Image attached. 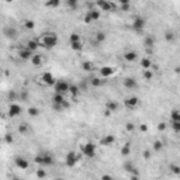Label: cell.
<instances>
[{
    "label": "cell",
    "mask_w": 180,
    "mask_h": 180,
    "mask_svg": "<svg viewBox=\"0 0 180 180\" xmlns=\"http://www.w3.org/2000/svg\"><path fill=\"white\" fill-rule=\"evenodd\" d=\"M33 55H34V52L31 49L27 48V47H24V48H21L20 51H18V58L23 59V61H30Z\"/></svg>",
    "instance_id": "obj_12"
},
{
    "label": "cell",
    "mask_w": 180,
    "mask_h": 180,
    "mask_svg": "<svg viewBox=\"0 0 180 180\" xmlns=\"http://www.w3.org/2000/svg\"><path fill=\"white\" fill-rule=\"evenodd\" d=\"M130 151H131L130 143H125V145L121 148V155H123V156H128V155H130Z\"/></svg>",
    "instance_id": "obj_37"
},
{
    "label": "cell",
    "mask_w": 180,
    "mask_h": 180,
    "mask_svg": "<svg viewBox=\"0 0 180 180\" xmlns=\"http://www.w3.org/2000/svg\"><path fill=\"white\" fill-rule=\"evenodd\" d=\"M66 3H68V6L70 8H76L79 4V0H66Z\"/></svg>",
    "instance_id": "obj_41"
},
{
    "label": "cell",
    "mask_w": 180,
    "mask_h": 180,
    "mask_svg": "<svg viewBox=\"0 0 180 180\" xmlns=\"http://www.w3.org/2000/svg\"><path fill=\"white\" fill-rule=\"evenodd\" d=\"M123 83H124V87H127V89H130V90L137 89V87H138V82H137L134 78H131V76H128V78H124Z\"/></svg>",
    "instance_id": "obj_16"
},
{
    "label": "cell",
    "mask_w": 180,
    "mask_h": 180,
    "mask_svg": "<svg viewBox=\"0 0 180 180\" xmlns=\"http://www.w3.org/2000/svg\"><path fill=\"white\" fill-rule=\"evenodd\" d=\"M53 90H55V93L68 94V90H69V83L65 82V80H56L55 85H53Z\"/></svg>",
    "instance_id": "obj_9"
},
{
    "label": "cell",
    "mask_w": 180,
    "mask_h": 180,
    "mask_svg": "<svg viewBox=\"0 0 180 180\" xmlns=\"http://www.w3.org/2000/svg\"><path fill=\"white\" fill-rule=\"evenodd\" d=\"M106 38H107V35H106L104 31H97V33H96V42H97V44L104 42L106 41Z\"/></svg>",
    "instance_id": "obj_27"
},
{
    "label": "cell",
    "mask_w": 180,
    "mask_h": 180,
    "mask_svg": "<svg viewBox=\"0 0 180 180\" xmlns=\"http://www.w3.org/2000/svg\"><path fill=\"white\" fill-rule=\"evenodd\" d=\"M175 38H176V35H175L173 31H166V33H165V40L168 42H173L175 41Z\"/></svg>",
    "instance_id": "obj_33"
},
{
    "label": "cell",
    "mask_w": 180,
    "mask_h": 180,
    "mask_svg": "<svg viewBox=\"0 0 180 180\" xmlns=\"http://www.w3.org/2000/svg\"><path fill=\"white\" fill-rule=\"evenodd\" d=\"M118 103L117 101H114V100H108V101L106 103V110L107 111H110L111 114H113V113H115V111L118 110Z\"/></svg>",
    "instance_id": "obj_17"
},
{
    "label": "cell",
    "mask_w": 180,
    "mask_h": 180,
    "mask_svg": "<svg viewBox=\"0 0 180 180\" xmlns=\"http://www.w3.org/2000/svg\"><path fill=\"white\" fill-rule=\"evenodd\" d=\"M80 151H82V153L86 158H94L96 156V145L92 142H86L83 143V145H80Z\"/></svg>",
    "instance_id": "obj_4"
},
{
    "label": "cell",
    "mask_w": 180,
    "mask_h": 180,
    "mask_svg": "<svg viewBox=\"0 0 180 180\" xmlns=\"http://www.w3.org/2000/svg\"><path fill=\"white\" fill-rule=\"evenodd\" d=\"M170 169L173 170V173L179 175V166H177V165H172V166H170Z\"/></svg>",
    "instance_id": "obj_50"
},
{
    "label": "cell",
    "mask_w": 180,
    "mask_h": 180,
    "mask_svg": "<svg viewBox=\"0 0 180 180\" xmlns=\"http://www.w3.org/2000/svg\"><path fill=\"white\" fill-rule=\"evenodd\" d=\"M139 130H141L142 132H146L148 131V125L146 124H141V125H139Z\"/></svg>",
    "instance_id": "obj_51"
},
{
    "label": "cell",
    "mask_w": 180,
    "mask_h": 180,
    "mask_svg": "<svg viewBox=\"0 0 180 180\" xmlns=\"http://www.w3.org/2000/svg\"><path fill=\"white\" fill-rule=\"evenodd\" d=\"M89 16L92 17V20L93 21H97L100 20V17H101V11L98 10V8H92V10H89Z\"/></svg>",
    "instance_id": "obj_22"
},
{
    "label": "cell",
    "mask_w": 180,
    "mask_h": 180,
    "mask_svg": "<svg viewBox=\"0 0 180 180\" xmlns=\"http://www.w3.org/2000/svg\"><path fill=\"white\" fill-rule=\"evenodd\" d=\"M28 124L27 123H23V124H20V125H18V128H17V131L20 132V134H23V135H25L27 134V132H28Z\"/></svg>",
    "instance_id": "obj_30"
},
{
    "label": "cell",
    "mask_w": 180,
    "mask_h": 180,
    "mask_svg": "<svg viewBox=\"0 0 180 180\" xmlns=\"http://www.w3.org/2000/svg\"><path fill=\"white\" fill-rule=\"evenodd\" d=\"M121 10L123 11H128L130 10V4H121Z\"/></svg>",
    "instance_id": "obj_52"
},
{
    "label": "cell",
    "mask_w": 180,
    "mask_h": 180,
    "mask_svg": "<svg viewBox=\"0 0 180 180\" xmlns=\"http://www.w3.org/2000/svg\"><path fill=\"white\" fill-rule=\"evenodd\" d=\"M20 98L23 100V101H25V100L28 98V92H27V90H23V92L20 93Z\"/></svg>",
    "instance_id": "obj_45"
},
{
    "label": "cell",
    "mask_w": 180,
    "mask_h": 180,
    "mask_svg": "<svg viewBox=\"0 0 180 180\" xmlns=\"http://www.w3.org/2000/svg\"><path fill=\"white\" fill-rule=\"evenodd\" d=\"M21 113H23V107H21L18 103H10V106H8V108H7L8 117L14 118V117H18Z\"/></svg>",
    "instance_id": "obj_8"
},
{
    "label": "cell",
    "mask_w": 180,
    "mask_h": 180,
    "mask_svg": "<svg viewBox=\"0 0 180 180\" xmlns=\"http://www.w3.org/2000/svg\"><path fill=\"white\" fill-rule=\"evenodd\" d=\"M114 142H115V137L111 134L104 135V137L100 139V145H103V146H111Z\"/></svg>",
    "instance_id": "obj_15"
},
{
    "label": "cell",
    "mask_w": 180,
    "mask_h": 180,
    "mask_svg": "<svg viewBox=\"0 0 180 180\" xmlns=\"http://www.w3.org/2000/svg\"><path fill=\"white\" fill-rule=\"evenodd\" d=\"M118 2H120V4H130L131 0H118Z\"/></svg>",
    "instance_id": "obj_53"
},
{
    "label": "cell",
    "mask_w": 180,
    "mask_h": 180,
    "mask_svg": "<svg viewBox=\"0 0 180 180\" xmlns=\"http://www.w3.org/2000/svg\"><path fill=\"white\" fill-rule=\"evenodd\" d=\"M41 80H42V83L47 85V86H53L55 82H56L55 76H53L51 72H44V73L41 75Z\"/></svg>",
    "instance_id": "obj_10"
},
{
    "label": "cell",
    "mask_w": 180,
    "mask_h": 180,
    "mask_svg": "<svg viewBox=\"0 0 180 180\" xmlns=\"http://www.w3.org/2000/svg\"><path fill=\"white\" fill-rule=\"evenodd\" d=\"M125 130L131 132V131H134V130H135V125L132 123H127V124H125Z\"/></svg>",
    "instance_id": "obj_46"
},
{
    "label": "cell",
    "mask_w": 180,
    "mask_h": 180,
    "mask_svg": "<svg viewBox=\"0 0 180 180\" xmlns=\"http://www.w3.org/2000/svg\"><path fill=\"white\" fill-rule=\"evenodd\" d=\"M4 141H6V143L11 145V143L14 142V138H13V135H11V134H6V135H4Z\"/></svg>",
    "instance_id": "obj_43"
},
{
    "label": "cell",
    "mask_w": 180,
    "mask_h": 180,
    "mask_svg": "<svg viewBox=\"0 0 180 180\" xmlns=\"http://www.w3.org/2000/svg\"><path fill=\"white\" fill-rule=\"evenodd\" d=\"M135 168V165L132 163L131 160H127V162H125V163H124V169H125V170H127V172H131L132 169Z\"/></svg>",
    "instance_id": "obj_38"
},
{
    "label": "cell",
    "mask_w": 180,
    "mask_h": 180,
    "mask_svg": "<svg viewBox=\"0 0 180 180\" xmlns=\"http://www.w3.org/2000/svg\"><path fill=\"white\" fill-rule=\"evenodd\" d=\"M101 179H111V176H108V175H104V176H101Z\"/></svg>",
    "instance_id": "obj_54"
},
{
    "label": "cell",
    "mask_w": 180,
    "mask_h": 180,
    "mask_svg": "<svg viewBox=\"0 0 180 180\" xmlns=\"http://www.w3.org/2000/svg\"><path fill=\"white\" fill-rule=\"evenodd\" d=\"M6 2H7V3H11V2H14V0H6Z\"/></svg>",
    "instance_id": "obj_55"
},
{
    "label": "cell",
    "mask_w": 180,
    "mask_h": 180,
    "mask_svg": "<svg viewBox=\"0 0 180 180\" xmlns=\"http://www.w3.org/2000/svg\"><path fill=\"white\" fill-rule=\"evenodd\" d=\"M70 48L73 49V51H76V52H80V51L83 49V42H82V40H80V41L70 42Z\"/></svg>",
    "instance_id": "obj_25"
},
{
    "label": "cell",
    "mask_w": 180,
    "mask_h": 180,
    "mask_svg": "<svg viewBox=\"0 0 180 180\" xmlns=\"http://www.w3.org/2000/svg\"><path fill=\"white\" fill-rule=\"evenodd\" d=\"M152 149L155 152H159L163 149V142L162 141H159V139H156V141H153V143H152Z\"/></svg>",
    "instance_id": "obj_28"
},
{
    "label": "cell",
    "mask_w": 180,
    "mask_h": 180,
    "mask_svg": "<svg viewBox=\"0 0 180 180\" xmlns=\"http://www.w3.org/2000/svg\"><path fill=\"white\" fill-rule=\"evenodd\" d=\"M158 130H159V131H165V130H166V123H159Z\"/></svg>",
    "instance_id": "obj_48"
},
{
    "label": "cell",
    "mask_w": 180,
    "mask_h": 180,
    "mask_svg": "<svg viewBox=\"0 0 180 180\" xmlns=\"http://www.w3.org/2000/svg\"><path fill=\"white\" fill-rule=\"evenodd\" d=\"M25 47H27L28 49H31V51L34 52V51H35V49L40 47V44H38V40H30V41L25 44Z\"/></svg>",
    "instance_id": "obj_26"
},
{
    "label": "cell",
    "mask_w": 180,
    "mask_h": 180,
    "mask_svg": "<svg viewBox=\"0 0 180 180\" xmlns=\"http://www.w3.org/2000/svg\"><path fill=\"white\" fill-rule=\"evenodd\" d=\"M142 156H143V159H151V152H149V151H143Z\"/></svg>",
    "instance_id": "obj_49"
},
{
    "label": "cell",
    "mask_w": 180,
    "mask_h": 180,
    "mask_svg": "<svg viewBox=\"0 0 180 180\" xmlns=\"http://www.w3.org/2000/svg\"><path fill=\"white\" fill-rule=\"evenodd\" d=\"M146 27V20L143 18L142 16H137L132 21V28H134L135 33H142Z\"/></svg>",
    "instance_id": "obj_6"
},
{
    "label": "cell",
    "mask_w": 180,
    "mask_h": 180,
    "mask_svg": "<svg viewBox=\"0 0 180 180\" xmlns=\"http://www.w3.org/2000/svg\"><path fill=\"white\" fill-rule=\"evenodd\" d=\"M123 58H124V61H127V62H135L137 58H138V53L135 52V51H128V52H125L123 55Z\"/></svg>",
    "instance_id": "obj_18"
},
{
    "label": "cell",
    "mask_w": 180,
    "mask_h": 180,
    "mask_svg": "<svg viewBox=\"0 0 180 180\" xmlns=\"http://www.w3.org/2000/svg\"><path fill=\"white\" fill-rule=\"evenodd\" d=\"M170 125H172V128H173V131L175 132L180 131V121H172V120H170Z\"/></svg>",
    "instance_id": "obj_39"
},
{
    "label": "cell",
    "mask_w": 180,
    "mask_h": 180,
    "mask_svg": "<svg viewBox=\"0 0 180 180\" xmlns=\"http://www.w3.org/2000/svg\"><path fill=\"white\" fill-rule=\"evenodd\" d=\"M82 40V37H80V34L78 33H72L69 35V42H75V41H80Z\"/></svg>",
    "instance_id": "obj_36"
},
{
    "label": "cell",
    "mask_w": 180,
    "mask_h": 180,
    "mask_svg": "<svg viewBox=\"0 0 180 180\" xmlns=\"http://www.w3.org/2000/svg\"><path fill=\"white\" fill-rule=\"evenodd\" d=\"M82 69L85 70V72H92V70L94 69V63L92 61H85V62H82Z\"/></svg>",
    "instance_id": "obj_23"
},
{
    "label": "cell",
    "mask_w": 180,
    "mask_h": 180,
    "mask_svg": "<svg viewBox=\"0 0 180 180\" xmlns=\"http://www.w3.org/2000/svg\"><path fill=\"white\" fill-rule=\"evenodd\" d=\"M124 104H125V107L127 108H135V107H138L139 104V98L137 97V96H131V97H127L125 100H124Z\"/></svg>",
    "instance_id": "obj_14"
},
{
    "label": "cell",
    "mask_w": 180,
    "mask_h": 180,
    "mask_svg": "<svg viewBox=\"0 0 180 180\" xmlns=\"http://www.w3.org/2000/svg\"><path fill=\"white\" fill-rule=\"evenodd\" d=\"M96 6L98 7L100 11H104V13H110V11H114L115 10V4L111 3L110 0H97V2H96Z\"/></svg>",
    "instance_id": "obj_5"
},
{
    "label": "cell",
    "mask_w": 180,
    "mask_h": 180,
    "mask_svg": "<svg viewBox=\"0 0 180 180\" xmlns=\"http://www.w3.org/2000/svg\"><path fill=\"white\" fill-rule=\"evenodd\" d=\"M104 83H106V80L101 78H97V76H93V78L90 79V85L93 87H100V86H103Z\"/></svg>",
    "instance_id": "obj_20"
},
{
    "label": "cell",
    "mask_w": 180,
    "mask_h": 180,
    "mask_svg": "<svg viewBox=\"0 0 180 180\" xmlns=\"http://www.w3.org/2000/svg\"><path fill=\"white\" fill-rule=\"evenodd\" d=\"M79 159H80V155H78L75 151H70V152H68L65 156V163L68 168H73V166H76Z\"/></svg>",
    "instance_id": "obj_7"
},
{
    "label": "cell",
    "mask_w": 180,
    "mask_h": 180,
    "mask_svg": "<svg viewBox=\"0 0 180 180\" xmlns=\"http://www.w3.org/2000/svg\"><path fill=\"white\" fill-rule=\"evenodd\" d=\"M30 61H31V63H33L34 66H40L42 63V56L41 55H38V53H34Z\"/></svg>",
    "instance_id": "obj_24"
},
{
    "label": "cell",
    "mask_w": 180,
    "mask_h": 180,
    "mask_svg": "<svg viewBox=\"0 0 180 180\" xmlns=\"http://www.w3.org/2000/svg\"><path fill=\"white\" fill-rule=\"evenodd\" d=\"M143 79H146V80H151L152 78H153V73H152L149 69H143Z\"/></svg>",
    "instance_id": "obj_40"
},
{
    "label": "cell",
    "mask_w": 180,
    "mask_h": 180,
    "mask_svg": "<svg viewBox=\"0 0 180 180\" xmlns=\"http://www.w3.org/2000/svg\"><path fill=\"white\" fill-rule=\"evenodd\" d=\"M170 120L172 121H180V113L177 108H175V110L172 111V114H170Z\"/></svg>",
    "instance_id": "obj_35"
},
{
    "label": "cell",
    "mask_w": 180,
    "mask_h": 180,
    "mask_svg": "<svg viewBox=\"0 0 180 180\" xmlns=\"http://www.w3.org/2000/svg\"><path fill=\"white\" fill-rule=\"evenodd\" d=\"M2 34H3L4 38H7V40H10V41L17 40L18 35H20V34H18V30H17L14 25H6V27H3Z\"/></svg>",
    "instance_id": "obj_3"
},
{
    "label": "cell",
    "mask_w": 180,
    "mask_h": 180,
    "mask_svg": "<svg viewBox=\"0 0 180 180\" xmlns=\"http://www.w3.org/2000/svg\"><path fill=\"white\" fill-rule=\"evenodd\" d=\"M80 93V89H79L78 85H69V90H68V94H70L73 98H76Z\"/></svg>",
    "instance_id": "obj_21"
},
{
    "label": "cell",
    "mask_w": 180,
    "mask_h": 180,
    "mask_svg": "<svg viewBox=\"0 0 180 180\" xmlns=\"http://www.w3.org/2000/svg\"><path fill=\"white\" fill-rule=\"evenodd\" d=\"M0 79H2V72H0Z\"/></svg>",
    "instance_id": "obj_56"
},
{
    "label": "cell",
    "mask_w": 180,
    "mask_h": 180,
    "mask_svg": "<svg viewBox=\"0 0 180 180\" xmlns=\"http://www.w3.org/2000/svg\"><path fill=\"white\" fill-rule=\"evenodd\" d=\"M59 4H61V0H47V2H45V6H47V7H51V8L59 7Z\"/></svg>",
    "instance_id": "obj_29"
},
{
    "label": "cell",
    "mask_w": 180,
    "mask_h": 180,
    "mask_svg": "<svg viewBox=\"0 0 180 180\" xmlns=\"http://www.w3.org/2000/svg\"><path fill=\"white\" fill-rule=\"evenodd\" d=\"M35 163L42 166V168H48L51 165H53V156L49 152H40L35 156Z\"/></svg>",
    "instance_id": "obj_2"
},
{
    "label": "cell",
    "mask_w": 180,
    "mask_h": 180,
    "mask_svg": "<svg viewBox=\"0 0 180 180\" xmlns=\"http://www.w3.org/2000/svg\"><path fill=\"white\" fill-rule=\"evenodd\" d=\"M98 73H100V76H101L103 79H106V78L113 76V75L115 73V69L114 68H111V66H103V68H100Z\"/></svg>",
    "instance_id": "obj_13"
},
{
    "label": "cell",
    "mask_w": 180,
    "mask_h": 180,
    "mask_svg": "<svg viewBox=\"0 0 180 180\" xmlns=\"http://www.w3.org/2000/svg\"><path fill=\"white\" fill-rule=\"evenodd\" d=\"M141 66H142L143 69H149L152 66L151 59H149V58H142V59H141Z\"/></svg>",
    "instance_id": "obj_31"
},
{
    "label": "cell",
    "mask_w": 180,
    "mask_h": 180,
    "mask_svg": "<svg viewBox=\"0 0 180 180\" xmlns=\"http://www.w3.org/2000/svg\"><path fill=\"white\" fill-rule=\"evenodd\" d=\"M83 21H85V24H90V23H93V20H92V17L89 16V13H86V16H85Z\"/></svg>",
    "instance_id": "obj_47"
},
{
    "label": "cell",
    "mask_w": 180,
    "mask_h": 180,
    "mask_svg": "<svg viewBox=\"0 0 180 180\" xmlns=\"http://www.w3.org/2000/svg\"><path fill=\"white\" fill-rule=\"evenodd\" d=\"M28 115L30 117H38L40 115V110L37 107H30L28 108Z\"/></svg>",
    "instance_id": "obj_34"
},
{
    "label": "cell",
    "mask_w": 180,
    "mask_h": 180,
    "mask_svg": "<svg viewBox=\"0 0 180 180\" xmlns=\"http://www.w3.org/2000/svg\"><path fill=\"white\" fill-rule=\"evenodd\" d=\"M23 25H24L27 30H34L35 28V23H34V20H24L23 21Z\"/></svg>",
    "instance_id": "obj_32"
},
{
    "label": "cell",
    "mask_w": 180,
    "mask_h": 180,
    "mask_svg": "<svg viewBox=\"0 0 180 180\" xmlns=\"http://www.w3.org/2000/svg\"><path fill=\"white\" fill-rule=\"evenodd\" d=\"M58 42H59V38H58V35L55 33H45L40 38L38 44H40V47H42L45 49H53L58 45Z\"/></svg>",
    "instance_id": "obj_1"
},
{
    "label": "cell",
    "mask_w": 180,
    "mask_h": 180,
    "mask_svg": "<svg viewBox=\"0 0 180 180\" xmlns=\"http://www.w3.org/2000/svg\"><path fill=\"white\" fill-rule=\"evenodd\" d=\"M14 165H16V168H18V169H28L30 162L25 159L24 156H16V158H14Z\"/></svg>",
    "instance_id": "obj_11"
},
{
    "label": "cell",
    "mask_w": 180,
    "mask_h": 180,
    "mask_svg": "<svg viewBox=\"0 0 180 180\" xmlns=\"http://www.w3.org/2000/svg\"><path fill=\"white\" fill-rule=\"evenodd\" d=\"M7 97H8V100H10V101H14V100H16L17 98V93L16 92H8V94H7Z\"/></svg>",
    "instance_id": "obj_44"
},
{
    "label": "cell",
    "mask_w": 180,
    "mask_h": 180,
    "mask_svg": "<svg viewBox=\"0 0 180 180\" xmlns=\"http://www.w3.org/2000/svg\"><path fill=\"white\" fill-rule=\"evenodd\" d=\"M37 177H38V179H45V177H47V172H45V169H38V170H37Z\"/></svg>",
    "instance_id": "obj_42"
},
{
    "label": "cell",
    "mask_w": 180,
    "mask_h": 180,
    "mask_svg": "<svg viewBox=\"0 0 180 180\" xmlns=\"http://www.w3.org/2000/svg\"><path fill=\"white\" fill-rule=\"evenodd\" d=\"M143 47L148 49H152L153 47H155V40H153V37H151V35H146V37L143 38Z\"/></svg>",
    "instance_id": "obj_19"
}]
</instances>
